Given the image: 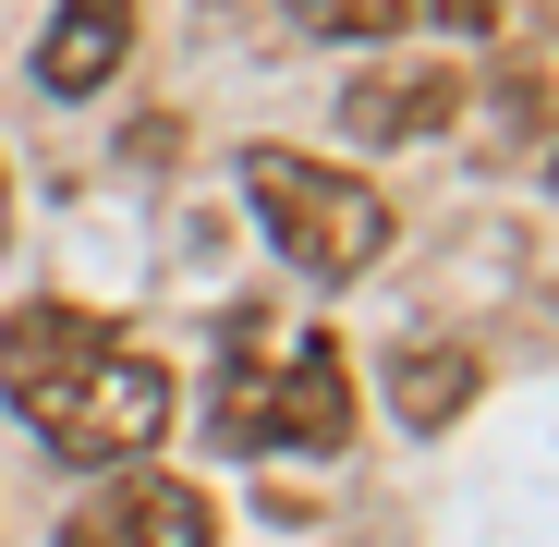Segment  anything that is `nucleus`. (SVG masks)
Segmentation results:
<instances>
[{"label": "nucleus", "instance_id": "1", "mask_svg": "<svg viewBox=\"0 0 559 547\" xmlns=\"http://www.w3.org/2000/svg\"><path fill=\"white\" fill-rule=\"evenodd\" d=\"M243 195L255 219L280 231V255L305 267V281H365V267L390 255V195L341 158H293V146H255L243 158Z\"/></svg>", "mask_w": 559, "mask_h": 547}, {"label": "nucleus", "instance_id": "2", "mask_svg": "<svg viewBox=\"0 0 559 547\" xmlns=\"http://www.w3.org/2000/svg\"><path fill=\"white\" fill-rule=\"evenodd\" d=\"M267 329H280V317H231L219 438H243V450H341V438H353V365H341L329 341H305V353L267 365Z\"/></svg>", "mask_w": 559, "mask_h": 547}, {"label": "nucleus", "instance_id": "3", "mask_svg": "<svg viewBox=\"0 0 559 547\" xmlns=\"http://www.w3.org/2000/svg\"><path fill=\"white\" fill-rule=\"evenodd\" d=\"M37 438L61 450V463H110V475H122V463H146V450L170 438V378H158L146 353L110 341V353H98V365H85V378L37 414Z\"/></svg>", "mask_w": 559, "mask_h": 547}, {"label": "nucleus", "instance_id": "4", "mask_svg": "<svg viewBox=\"0 0 559 547\" xmlns=\"http://www.w3.org/2000/svg\"><path fill=\"white\" fill-rule=\"evenodd\" d=\"M98 353H110V329L85 305H13L0 317V390H13V414H49Z\"/></svg>", "mask_w": 559, "mask_h": 547}, {"label": "nucleus", "instance_id": "5", "mask_svg": "<svg viewBox=\"0 0 559 547\" xmlns=\"http://www.w3.org/2000/svg\"><path fill=\"white\" fill-rule=\"evenodd\" d=\"M450 110H462V73L450 61H390V73H365L353 98H341V134L414 146V134H450Z\"/></svg>", "mask_w": 559, "mask_h": 547}, {"label": "nucleus", "instance_id": "6", "mask_svg": "<svg viewBox=\"0 0 559 547\" xmlns=\"http://www.w3.org/2000/svg\"><path fill=\"white\" fill-rule=\"evenodd\" d=\"M122 49H134V0H61L49 37H37V85L49 98H98L122 73Z\"/></svg>", "mask_w": 559, "mask_h": 547}, {"label": "nucleus", "instance_id": "7", "mask_svg": "<svg viewBox=\"0 0 559 547\" xmlns=\"http://www.w3.org/2000/svg\"><path fill=\"white\" fill-rule=\"evenodd\" d=\"M98 511H110L122 547H219V499L182 487V475H122Z\"/></svg>", "mask_w": 559, "mask_h": 547}, {"label": "nucleus", "instance_id": "8", "mask_svg": "<svg viewBox=\"0 0 559 547\" xmlns=\"http://www.w3.org/2000/svg\"><path fill=\"white\" fill-rule=\"evenodd\" d=\"M390 402H402V426H450L462 402H475V353H462V341L402 353V365H390Z\"/></svg>", "mask_w": 559, "mask_h": 547}, {"label": "nucleus", "instance_id": "9", "mask_svg": "<svg viewBox=\"0 0 559 547\" xmlns=\"http://www.w3.org/2000/svg\"><path fill=\"white\" fill-rule=\"evenodd\" d=\"M305 37H390L402 25V0H280Z\"/></svg>", "mask_w": 559, "mask_h": 547}, {"label": "nucleus", "instance_id": "10", "mask_svg": "<svg viewBox=\"0 0 559 547\" xmlns=\"http://www.w3.org/2000/svg\"><path fill=\"white\" fill-rule=\"evenodd\" d=\"M402 13H438L450 37H487V25H499V0H402Z\"/></svg>", "mask_w": 559, "mask_h": 547}]
</instances>
